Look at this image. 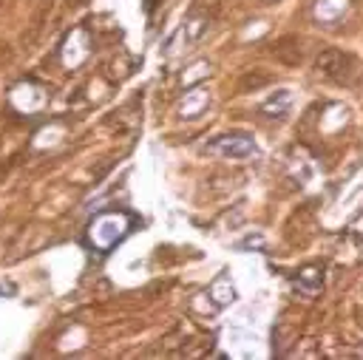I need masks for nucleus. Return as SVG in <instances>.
Returning <instances> with one entry per match:
<instances>
[{
  "label": "nucleus",
  "mask_w": 363,
  "mask_h": 360,
  "mask_svg": "<svg viewBox=\"0 0 363 360\" xmlns=\"http://www.w3.org/2000/svg\"><path fill=\"white\" fill-rule=\"evenodd\" d=\"M134 224H136V219L131 213H125V210H105V213L91 219L85 242H88L91 250H97L100 255H105L116 244H123L125 235L134 233Z\"/></svg>",
  "instance_id": "obj_1"
},
{
  "label": "nucleus",
  "mask_w": 363,
  "mask_h": 360,
  "mask_svg": "<svg viewBox=\"0 0 363 360\" xmlns=\"http://www.w3.org/2000/svg\"><path fill=\"white\" fill-rule=\"evenodd\" d=\"M207 151L219 154L224 159H247V156L258 154V147H256L253 136H247V134H224V136H216L213 142H210Z\"/></svg>",
  "instance_id": "obj_2"
},
{
  "label": "nucleus",
  "mask_w": 363,
  "mask_h": 360,
  "mask_svg": "<svg viewBox=\"0 0 363 360\" xmlns=\"http://www.w3.org/2000/svg\"><path fill=\"white\" fill-rule=\"evenodd\" d=\"M352 6V0H315L312 15L321 26H338Z\"/></svg>",
  "instance_id": "obj_3"
},
{
  "label": "nucleus",
  "mask_w": 363,
  "mask_h": 360,
  "mask_svg": "<svg viewBox=\"0 0 363 360\" xmlns=\"http://www.w3.org/2000/svg\"><path fill=\"white\" fill-rule=\"evenodd\" d=\"M210 298H213V304L219 309H224V307H230L236 301V287H233V281H230L227 273H222V276L213 278V284H210Z\"/></svg>",
  "instance_id": "obj_4"
},
{
  "label": "nucleus",
  "mask_w": 363,
  "mask_h": 360,
  "mask_svg": "<svg viewBox=\"0 0 363 360\" xmlns=\"http://www.w3.org/2000/svg\"><path fill=\"white\" fill-rule=\"evenodd\" d=\"M295 287L301 295H307V298H315L324 287V273L318 267H307V269H301V276L295 278Z\"/></svg>",
  "instance_id": "obj_5"
},
{
  "label": "nucleus",
  "mask_w": 363,
  "mask_h": 360,
  "mask_svg": "<svg viewBox=\"0 0 363 360\" xmlns=\"http://www.w3.org/2000/svg\"><path fill=\"white\" fill-rule=\"evenodd\" d=\"M204 105H207V91H204V88H193V91L185 94V100H182L179 114L185 116V119H193Z\"/></svg>",
  "instance_id": "obj_6"
},
{
  "label": "nucleus",
  "mask_w": 363,
  "mask_h": 360,
  "mask_svg": "<svg viewBox=\"0 0 363 360\" xmlns=\"http://www.w3.org/2000/svg\"><path fill=\"white\" fill-rule=\"evenodd\" d=\"M290 105H292V91H290V88H281V91H276V94H272V97L264 102V114L281 116Z\"/></svg>",
  "instance_id": "obj_7"
},
{
  "label": "nucleus",
  "mask_w": 363,
  "mask_h": 360,
  "mask_svg": "<svg viewBox=\"0 0 363 360\" xmlns=\"http://www.w3.org/2000/svg\"><path fill=\"white\" fill-rule=\"evenodd\" d=\"M88 40L82 43V46H77V32L69 37V43H66V66H80L82 60L88 57Z\"/></svg>",
  "instance_id": "obj_8"
},
{
  "label": "nucleus",
  "mask_w": 363,
  "mask_h": 360,
  "mask_svg": "<svg viewBox=\"0 0 363 360\" xmlns=\"http://www.w3.org/2000/svg\"><path fill=\"white\" fill-rule=\"evenodd\" d=\"M207 71H210V66H207V63H196V66L191 69V74L185 77V82H193V80H199V77H204Z\"/></svg>",
  "instance_id": "obj_9"
},
{
  "label": "nucleus",
  "mask_w": 363,
  "mask_h": 360,
  "mask_svg": "<svg viewBox=\"0 0 363 360\" xmlns=\"http://www.w3.org/2000/svg\"><path fill=\"white\" fill-rule=\"evenodd\" d=\"M238 247H245V250H250V247H264V235H247Z\"/></svg>",
  "instance_id": "obj_10"
}]
</instances>
